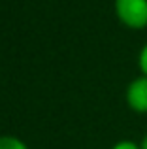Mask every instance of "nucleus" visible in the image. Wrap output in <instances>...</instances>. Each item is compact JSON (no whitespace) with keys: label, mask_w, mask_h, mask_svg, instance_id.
<instances>
[{"label":"nucleus","mask_w":147,"mask_h":149,"mask_svg":"<svg viewBox=\"0 0 147 149\" xmlns=\"http://www.w3.org/2000/svg\"><path fill=\"white\" fill-rule=\"evenodd\" d=\"M115 15L126 29H147V0H115Z\"/></svg>","instance_id":"nucleus-1"},{"label":"nucleus","mask_w":147,"mask_h":149,"mask_svg":"<svg viewBox=\"0 0 147 149\" xmlns=\"http://www.w3.org/2000/svg\"><path fill=\"white\" fill-rule=\"evenodd\" d=\"M125 100L132 111L147 113V76H140L130 81L125 93Z\"/></svg>","instance_id":"nucleus-2"},{"label":"nucleus","mask_w":147,"mask_h":149,"mask_svg":"<svg viewBox=\"0 0 147 149\" xmlns=\"http://www.w3.org/2000/svg\"><path fill=\"white\" fill-rule=\"evenodd\" d=\"M0 149H28V146L15 136H0Z\"/></svg>","instance_id":"nucleus-3"},{"label":"nucleus","mask_w":147,"mask_h":149,"mask_svg":"<svg viewBox=\"0 0 147 149\" xmlns=\"http://www.w3.org/2000/svg\"><path fill=\"white\" fill-rule=\"evenodd\" d=\"M138 68H140L141 76H147V42L138 53Z\"/></svg>","instance_id":"nucleus-4"},{"label":"nucleus","mask_w":147,"mask_h":149,"mask_svg":"<svg viewBox=\"0 0 147 149\" xmlns=\"http://www.w3.org/2000/svg\"><path fill=\"white\" fill-rule=\"evenodd\" d=\"M111 149H141V146L132 142V140H121V142H117Z\"/></svg>","instance_id":"nucleus-5"},{"label":"nucleus","mask_w":147,"mask_h":149,"mask_svg":"<svg viewBox=\"0 0 147 149\" xmlns=\"http://www.w3.org/2000/svg\"><path fill=\"white\" fill-rule=\"evenodd\" d=\"M140 146H141V149H147V134L144 136V140H141V143H140Z\"/></svg>","instance_id":"nucleus-6"}]
</instances>
